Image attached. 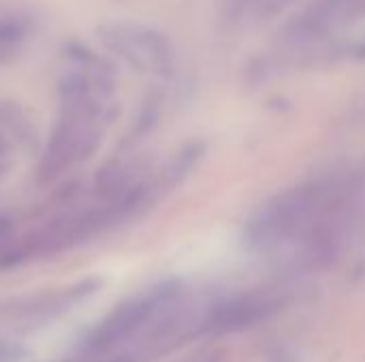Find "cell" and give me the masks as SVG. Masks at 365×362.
<instances>
[{
	"label": "cell",
	"mask_w": 365,
	"mask_h": 362,
	"mask_svg": "<svg viewBox=\"0 0 365 362\" xmlns=\"http://www.w3.org/2000/svg\"><path fill=\"white\" fill-rule=\"evenodd\" d=\"M111 68L90 51L68 53L60 73V111L38 162L43 183L58 181L98 149L113 113Z\"/></svg>",
	"instance_id": "cell-1"
},
{
	"label": "cell",
	"mask_w": 365,
	"mask_h": 362,
	"mask_svg": "<svg viewBox=\"0 0 365 362\" xmlns=\"http://www.w3.org/2000/svg\"><path fill=\"white\" fill-rule=\"evenodd\" d=\"M103 38L113 51H118V55L143 73L167 75L173 68V51L169 43L148 28L135 23H115L107 28Z\"/></svg>",
	"instance_id": "cell-2"
},
{
	"label": "cell",
	"mask_w": 365,
	"mask_h": 362,
	"mask_svg": "<svg viewBox=\"0 0 365 362\" xmlns=\"http://www.w3.org/2000/svg\"><path fill=\"white\" fill-rule=\"evenodd\" d=\"M171 297H173V286L165 284L137 299L126 301L90 335V339L86 341V348L92 352H98V350H107L120 344L122 339L137 333L156 314V309L163 303H167Z\"/></svg>",
	"instance_id": "cell-3"
},
{
	"label": "cell",
	"mask_w": 365,
	"mask_h": 362,
	"mask_svg": "<svg viewBox=\"0 0 365 362\" xmlns=\"http://www.w3.org/2000/svg\"><path fill=\"white\" fill-rule=\"evenodd\" d=\"M276 303L269 297H242L233 299L225 305H220L207 320V329L216 333L237 331L242 326H248L263 316L272 314Z\"/></svg>",
	"instance_id": "cell-4"
},
{
	"label": "cell",
	"mask_w": 365,
	"mask_h": 362,
	"mask_svg": "<svg viewBox=\"0 0 365 362\" xmlns=\"http://www.w3.org/2000/svg\"><path fill=\"white\" fill-rule=\"evenodd\" d=\"M30 124L11 105L0 102V179L13 169L17 154L26 147Z\"/></svg>",
	"instance_id": "cell-5"
},
{
	"label": "cell",
	"mask_w": 365,
	"mask_h": 362,
	"mask_svg": "<svg viewBox=\"0 0 365 362\" xmlns=\"http://www.w3.org/2000/svg\"><path fill=\"white\" fill-rule=\"evenodd\" d=\"M111 362H130V361H128V358H124V356H122V358H115V361H111Z\"/></svg>",
	"instance_id": "cell-6"
}]
</instances>
